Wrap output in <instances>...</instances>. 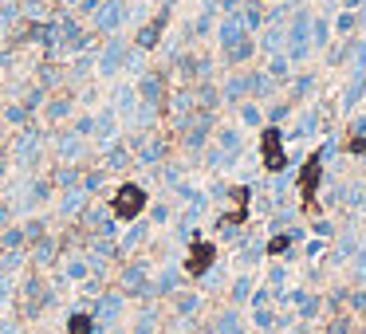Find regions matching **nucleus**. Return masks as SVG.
Returning a JSON list of instances; mask_svg holds the SVG:
<instances>
[{"label": "nucleus", "instance_id": "1", "mask_svg": "<svg viewBox=\"0 0 366 334\" xmlns=\"http://www.w3.org/2000/svg\"><path fill=\"white\" fill-rule=\"evenodd\" d=\"M319 181H323V150H316L299 169V201L307 213H319Z\"/></svg>", "mask_w": 366, "mask_h": 334}, {"label": "nucleus", "instance_id": "2", "mask_svg": "<svg viewBox=\"0 0 366 334\" xmlns=\"http://www.w3.org/2000/svg\"><path fill=\"white\" fill-rule=\"evenodd\" d=\"M260 157H264V169L268 173H280L284 165H288V154H284V138L276 126H268L264 134H260Z\"/></svg>", "mask_w": 366, "mask_h": 334}, {"label": "nucleus", "instance_id": "3", "mask_svg": "<svg viewBox=\"0 0 366 334\" xmlns=\"http://www.w3.org/2000/svg\"><path fill=\"white\" fill-rule=\"evenodd\" d=\"M217 260V248L209 240H201V236H193V244H189V260H185V272L189 275H205L209 267H213Z\"/></svg>", "mask_w": 366, "mask_h": 334}, {"label": "nucleus", "instance_id": "4", "mask_svg": "<svg viewBox=\"0 0 366 334\" xmlns=\"http://www.w3.org/2000/svg\"><path fill=\"white\" fill-rule=\"evenodd\" d=\"M146 208V193L138 185H122L119 197H114V213L119 216H138Z\"/></svg>", "mask_w": 366, "mask_h": 334}, {"label": "nucleus", "instance_id": "5", "mask_svg": "<svg viewBox=\"0 0 366 334\" xmlns=\"http://www.w3.org/2000/svg\"><path fill=\"white\" fill-rule=\"evenodd\" d=\"M162 24H166V16H158V20H154V24L142 32V40H138V43H142V48H150V43H154V35L162 32Z\"/></svg>", "mask_w": 366, "mask_h": 334}, {"label": "nucleus", "instance_id": "6", "mask_svg": "<svg viewBox=\"0 0 366 334\" xmlns=\"http://www.w3.org/2000/svg\"><path fill=\"white\" fill-rule=\"evenodd\" d=\"M347 154H366V134H350L347 138Z\"/></svg>", "mask_w": 366, "mask_h": 334}, {"label": "nucleus", "instance_id": "7", "mask_svg": "<svg viewBox=\"0 0 366 334\" xmlns=\"http://www.w3.org/2000/svg\"><path fill=\"white\" fill-rule=\"evenodd\" d=\"M71 334H91V318L75 315V318H71Z\"/></svg>", "mask_w": 366, "mask_h": 334}, {"label": "nucleus", "instance_id": "8", "mask_svg": "<svg viewBox=\"0 0 366 334\" xmlns=\"http://www.w3.org/2000/svg\"><path fill=\"white\" fill-rule=\"evenodd\" d=\"M288 244H291L288 236H276V240L268 244V256H284V252H288Z\"/></svg>", "mask_w": 366, "mask_h": 334}, {"label": "nucleus", "instance_id": "9", "mask_svg": "<svg viewBox=\"0 0 366 334\" xmlns=\"http://www.w3.org/2000/svg\"><path fill=\"white\" fill-rule=\"evenodd\" d=\"M68 275H71V279H83V264H79V260H75V264H68Z\"/></svg>", "mask_w": 366, "mask_h": 334}]
</instances>
